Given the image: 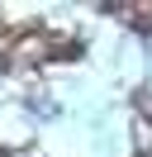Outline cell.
I'll list each match as a JSON object with an SVG mask.
<instances>
[{
    "label": "cell",
    "mask_w": 152,
    "mask_h": 157,
    "mask_svg": "<svg viewBox=\"0 0 152 157\" xmlns=\"http://www.w3.org/2000/svg\"><path fill=\"white\" fill-rule=\"evenodd\" d=\"M76 57H81V38H71V33L48 38V62H76Z\"/></svg>",
    "instance_id": "3957f363"
},
{
    "label": "cell",
    "mask_w": 152,
    "mask_h": 157,
    "mask_svg": "<svg viewBox=\"0 0 152 157\" xmlns=\"http://www.w3.org/2000/svg\"><path fill=\"white\" fill-rule=\"evenodd\" d=\"M33 62H48V33L43 29H19L0 43V67L5 71H19V67H33Z\"/></svg>",
    "instance_id": "6da1fadb"
},
{
    "label": "cell",
    "mask_w": 152,
    "mask_h": 157,
    "mask_svg": "<svg viewBox=\"0 0 152 157\" xmlns=\"http://www.w3.org/2000/svg\"><path fill=\"white\" fill-rule=\"evenodd\" d=\"M133 105H138V133L147 138V133H152V95H147V90H138Z\"/></svg>",
    "instance_id": "277c9868"
},
{
    "label": "cell",
    "mask_w": 152,
    "mask_h": 157,
    "mask_svg": "<svg viewBox=\"0 0 152 157\" xmlns=\"http://www.w3.org/2000/svg\"><path fill=\"white\" fill-rule=\"evenodd\" d=\"M109 14H119L124 24H133L138 33H152V0H114V5H104Z\"/></svg>",
    "instance_id": "7a4b0ae2"
},
{
    "label": "cell",
    "mask_w": 152,
    "mask_h": 157,
    "mask_svg": "<svg viewBox=\"0 0 152 157\" xmlns=\"http://www.w3.org/2000/svg\"><path fill=\"white\" fill-rule=\"evenodd\" d=\"M0 157H24V152H14V147H0Z\"/></svg>",
    "instance_id": "5b68a950"
},
{
    "label": "cell",
    "mask_w": 152,
    "mask_h": 157,
    "mask_svg": "<svg viewBox=\"0 0 152 157\" xmlns=\"http://www.w3.org/2000/svg\"><path fill=\"white\" fill-rule=\"evenodd\" d=\"M138 157H152V152H138Z\"/></svg>",
    "instance_id": "8992f818"
}]
</instances>
